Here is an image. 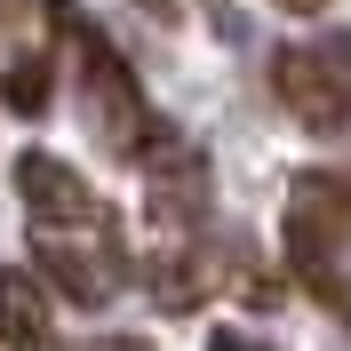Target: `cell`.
<instances>
[{"label": "cell", "instance_id": "6da1fadb", "mask_svg": "<svg viewBox=\"0 0 351 351\" xmlns=\"http://www.w3.org/2000/svg\"><path fill=\"white\" fill-rule=\"evenodd\" d=\"M48 16L64 24L72 40H80V104H88L96 144H104V152H120V160L152 152V144H160V120H152V104H144V88H136L128 56H120V48L96 32V24L72 16V0H48Z\"/></svg>", "mask_w": 351, "mask_h": 351}, {"label": "cell", "instance_id": "7a4b0ae2", "mask_svg": "<svg viewBox=\"0 0 351 351\" xmlns=\"http://www.w3.org/2000/svg\"><path fill=\"white\" fill-rule=\"evenodd\" d=\"M287 263L319 304H343V247H351V176L304 168L287 184Z\"/></svg>", "mask_w": 351, "mask_h": 351}, {"label": "cell", "instance_id": "3957f363", "mask_svg": "<svg viewBox=\"0 0 351 351\" xmlns=\"http://www.w3.org/2000/svg\"><path fill=\"white\" fill-rule=\"evenodd\" d=\"M271 88H280V104L295 112L311 136H343V120H351V80L319 56V48H280V56H271Z\"/></svg>", "mask_w": 351, "mask_h": 351}, {"label": "cell", "instance_id": "277c9868", "mask_svg": "<svg viewBox=\"0 0 351 351\" xmlns=\"http://www.w3.org/2000/svg\"><path fill=\"white\" fill-rule=\"evenodd\" d=\"M16 199H24L40 223H88V216H96L88 176L64 168L56 152H24V160H16Z\"/></svg>", "mask_w": 351, "mask_h": 351}, {"label": "cell", "instance_id": "5b68a950", "mask_svg": "<svg viewBox=\"0 0 351 351\" xmlns=\"http://www.w3.org/2000/svg\"><path fill=\"white\" fill-rule=\"evenodd\" d=\"M0 351H48V295L24 263L0 271Z\"/></svg>", "mask_w": 351, "mask_h": 351}, {"label": "cell", "instance_id": "8992f818", "mask_svg": "<svg viewBox=\"0 0 351 351\" xmlns=\"http://www.w3.org/2000/svg\"><path fill=\"white\" fill-rule=\"evenodd\" d=\"M199 208H208V176H199L192 152H168L152 160V223H176V232H192Z\"/></svg>", "mask_w": 351, "mask_h": 351}, {"label": "cell", "instance_id": "52a82bcc", "mask_svg": "<svg viewBox=\"0 0 351 351\" xmlns=\"http://www.w3.org/2000/svg\"><path fill=\"white\" fill-rule=\"evenodd\" d=\"M40 271L88 311V304H112V271H120V263H88V256H72L64 240H40Z\"/></svg>", "mask_w": 351, "mask_h": 351}, {"label": "cell", "instance_id": "ba28073f", "mask_svg": "<svg viewBox=\"0 0 351 351\" xmlns=\"http://www.w3.org/2000/svg\"><path fill=\"white\" fill-rule=\"evenodd\" d=\"M0 104L24 112V120H40L48 112V56H16V64L0 72Z\"/></svg>", "mask_w": 351, "mask_h": 351}, {"label": "cell", "instance_id": "9c48e42d", "mask_svg": "<svg viewBox=\"0 0 351 351\" xmlns=\"http://www.w3.org/2000/svg\"><path fill=\"white\" fill-rule=\"evenodd\" d=\"M152 295H160V311H192V304H199V263L160 256V263H152Z\"/></svg>", "mask_w": 351, "mask_h": 351}, {"label": "cell", "instance_id": "30bf717a", "mask_svg": "<svg viewBox=\"0 0 351 351\" xmlns=\"http://www.w3.org/2000/svg\"><path fill=\"white\" fill-rule=\"evenodd\" d=\"M80 351H152V343H136V335H104V343H80Z\"/></svg>", "mask_w": 351, "mask_h": 351}, {"label": "cell", "instance_id": "8fae6325", "mask_svg": "<svg viewBox=\"0 0 351 351\" xmlns=\"http://www.w3.org/2000/svg\"><path fill=\"white\" fill-rule=\"evenodd\" d=\"M208 351H263V343H247V335H232V328H216V343Z\"/></svg>", "mask_w": 351, "mask_h": 351}, {"label": "cell", "instance_id": "7c38bea8", "mask_svg": "<svg viewBox=\"0 0 351 351\" xmlns=\"http://www.w3.org/2000/svg\"><path fill=\"white\" fill-rule=\"evenodd\" d=\"M280 8H295V16H311V8H328V0H280Z\"/></svg>", "mask_w": 351, "mask_h": 351}, {"label": "cell", "instance_id": "4fadbf2b", "mask_svg": "<svg viewBox=\"0 0 351 351\" xmlns=\"http://www.w3.org/2000/svg\"><path fill=\"white\" fill-rule=\"evenodd\" d=\"M144 8H152V16H176V0H144Z\"/></svg>", "mask_w": 351, "mask_h": 351}, {"label": "cell", "instance_id": "5bb4252c", "mask_svg": "<svg viewBox=\"0 0 351 351\" xmlns=\"http://www.w3.org/2000/svg\"><path fill=\"white\" fill-rule=\"evenodd\" d=\"M0 8H8V0H0Z\"/></svg>", "mask_w": 351, "mask_h": 351}]
</instances>
